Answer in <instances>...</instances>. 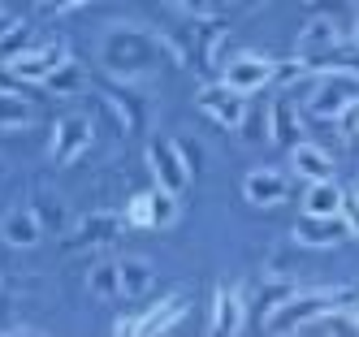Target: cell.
Segmentation results:
<instances>
[{
  "mask_svg": "<svg viewBox=\"0 0 359 337\" xmlns=\"http://www.w3.org/2000/svg\"><path fill=\"white\" fill-rule=\"evenodd\" d=\"M195 109L217 121V125H229V130H238L243 117H247V95L234 91V87H225V83H203L195 91Z\"/></svg>",
  "mask_w": 359,
  "mask_h": 337,
  "instance_id": "obj_4",
  "label": "cell"
},
{
  "mask_svg": "<svg viewBox=\"0 0 359 337\" xmlns=\"http://www.w3.org/2000/svg\"><path fill=\"white\" fill-rule=\"evenodd\" d=\"M147 169H151V181L173 191V195H182L191 186V165L182 160V151L173 147V139L169 143H161V139L147 143Z\"/></svg>",
  "mask_w": 359,
  "mask_h": 337,
  "instance_id": "obj_7",
  "label": "cell"
},
{
  "mask_svg": "<svg viewBox=\"0 0 359 337\" xmlns=\"http://www.w3.org/2000/svg\"><path fill=\"white\" fill-rule=\"evenodd\" d=\"M139 329V320H130V316H121V320H113V333L121 337V333H135Z\"/></svg>",
  "mask_w": 359,
  "mask_h": 337,
  "instance_id": "obj_38",
  "label": "cell"
},
{
  "mask_svg": "<svg viewBox=\"0 0 359 337\" xmlns=\"http://www.w3.org/2000/svg\"><path fill=\"white\" fill-rule=\"evenodd\" d=\"M346 225H351V238H359V203L346 207Z\"/></svg>",
  "mask_w": 359,
  "mask_h": 337,
  "instance_id": "obj_37",
  "label": "cell"
},
{
  "mask_svg": "<svg viewBox=\"0 0 359 337\" xmlns=\"http://www.w3.org/2000/svg\"><path fill=\"white\" fill-rule=\"evenodd\" d=\"M355 203H359V181H355Z\"/></svg>",
  "mask_w": 359,
  "mask_h": 337,
  "instance_id": "obj_40",
  "label": "cell"
},
{
  "mask_svg": "<svg viewBox=\"0 0 359 337\" xmlns=\"http://www.w3.org/2000/svg\"><path fill=\"white\" fill-rule=\"evenodd\" d=\"M333 48H342V31H338V22H333V18H320V13L307 18L303 31L294 35V52L307 57V61L325 57V52H333Z\"/></svg>",
  "mask_w": 359,
  "mask_h": 337,
  "instance_id": "obj_10",
  "label": "cell"
},
{
  "mask_svg": "<svg viewBox=\"0 0 359 337\" xmlns=\"http://www.w3.org/2000/svg\"><path fill=\"white\" fill-rule=\"evenodd\" d=\"M238 135H243L247 143L269 139V113H264V109H247V117H243V125H238Z\"/></svg>",
  "mask_w": 359,
  "mask_h": 337,
  "instance_id": "obj_29",
  "label": "cell"
},
{
  "mask_svg": "<svg viewBox=\"0 0 359 337\" xmlns=\"http://www.w3.org/2000/svg\"><path fill=\"white\" fill-rule=\"evenodd\" d=\"M151 212H156V229L173 225L177 221V195L165 186H151Z\"/></svg>",
  "mask_w": 359,
  "mask_h": 337,
  "instance_id": "obj_27",
  "label": "cell"
},
{
  "mask_svg": "<svg viewBox=\"0 0 359 337\" xmlns=\"http://www.w3.org/2000/svg\"><path fill=\"white\" fill-rule=\"evenodd\" d=\"M346 238H351L346 212H338V216H307V212H303V221H294V242L307 247V251L338 247V242H346Z\"/></svg>",
  "mask_w": 359,
  "mask_h": 337,
  "instance_id": "obj_8",
  "label": "cell"
},
{
  "mask_svg": "<svg viewBox=\"0 0 359 337\" xmlns=\"http://www.w3.org/2000/svg\"><path fill=\"white\" fill-rule=\"evenodd\" d=\"M65 57H69L65 43H35V48H27V52H18L9 65H13L18 78H27V83H43V78L53 74Z\"/></svg>",
  "mask_w": 359,
  "mask_h": 337,
  "instance_id": "obj_11",
  "label": "cell"
},
{
  "mask_svg": "<svg viewBox=\"0 0 359 337\" xmlns=\"http://www.w3.org/2000/svg\"><path fill=\"white\" fill-rule=\"evenodd\" d=\"M173 147H177V151H182V160H187V165H191V173H195V169H199V156H195L199 147H195L191 139H173Z\"/></svg>",
  "mask_w": 359,
  "mask_h": 337,
  "instance_id": "obj_33",
  "label": "cell"
},
{
  "mask_svg": "<svg viewBox=\"0 0 359 337\" xmlns=\"http://www.w3.org/2000/svg\"><path fill=\"white\" fill-rule=\"evenodd\" d=\"M273 74H277V61H273V57L243 52V57H234V61L221 65V83L234 87V91H243V95H255V91L273 87Z\"/></svg>",
  "mask_w": 359,
  "mask_h": 337,
  "instance_id": "obj_5",
  "label": "cell"
},
{
  "mask_svg": "<svg viewBox=\"0 0 359 337\" xmlns=\"http://www.w3.org/2000/svg\"><path fill=\"white\" fill-rule=\"evenodd\" d=\"M87 290H91L95 298L121 294V268H117V259H104V264H95V268L87 273Z\"/></svg>",
  "mask_w": 359,
  "mask_h": 337,
  "instance_id": "obj_22",
  "label": "cell"
},
{
  "mask_svg": "<svg viewBox=\"0 0 359 337\" xmlns=\"http://www.w3.org/2000/svg\"><path fill=\"white\" fill-rule=\"evenodd\" d=\"M31 212L39 216V225L48 229V225H53V229H65L69 221H65V207H61V199H39L35 207H31Z\"/></svg>",
  "mask_w": 359,
  "mask_h": 337,
  "instance_id": "obj_30",
  "label": "cell"
},
{
  "mask_svg": "<svg viewBox=\"0 0 359 337\" xmlns=\"http://www.w3.org/2000/svg\"><path fill=\"white\" fill-rule=\"evenodd\" d=\"M9 26H18V18H13V9H5V0H0V35H5Z\"/></svg>",
  "mask_w": 359,
  "mask_h": 337,
  "instance_id": "obj_36",
  "label": "cell"
},
{
  "mask_svg": "<svg viewBox=\"0 0 359 337\" xmlns=\"http://www.w3.org/2000/svg\"><path fill=\"white\" fill-rule=\"evenodd\" d=\"M126 225H130V221L117 216V212H91V216H83L79 225L65 233V247L69 251H104V247H113L121 238Z\"/></svg>",
  "mask_w": 359,
  "mask_h": 337,
  "instance_id": "obj_6",
  "label": "cell"
},
{
  "mask_svg": "<svg viewBox=\"0 0 359 337\" xmlns=\"http://www.w3.org/2000/svg\"><path fill=\"white\" fill-rule=\"evenodd\" d=\"M126 221L135 229H156V212H151V191H139L130 203H126Z\"/></svg>",
  "mask_w": 359,
  "mask_h": 337,
  "instance_id": "obj_26",
  "label": "cell"
},
{
  "mask_svg": "<svg viewBox=\"0 0 359 337\" xmlns=\"http://www.w3.org/2000/svg\"><path fill=\"white\" fill-rule=\"evenodd\" d=\"M225 5H229V9H234V13H251L255 5H264V0H225Z\"/></svg>",
  "mask_w": 359,
  "mask_h": 337,
  "instance_id": "obj_35",
  "label": "cell"
},
{
  "mask_svg": "<svg viewBox=\"0 0 359 337\" xmlns=\"http://www.w3.org/2000/svg\"><path fill=\"white\" fill-rule=\"evenodd\" d=\"M303 212H307V216H338V212H346V191H342L333 177L307 181V191H303Z\"/></svg>",
  "mask_w": 359,
  "mask_h": 337,
  "instance_id": "obj_16",
  "label": "cell"
},
{
  "mask_svg": "<svg viewBox=\"0 0 359 337\" xmlns=\"http://www.w3.org/2000/svg\"><path fill=\"white\" fill-rule=\"evenodd\" d=\"M43 87L53 91V95H61V99H69V95H79V91H87V69L74 61V57H65L53 74L43 78Z\"/></svg>",
  "mask_w": 359,
  "mask_h": 337,
  "instance_id": "obj_21",
  "label": "cell"
},
{
  "mask_svg": "<svg viewBox=\"0 0 359 337\" xmlns=\"http://www.w3.org/2000/svg\"><path fill=\"white\" fill-rule=\"evenodd\" d=\"M130 87L135 83H121V91L117 87H104V104L113 109V121L121 125V135H139V130H143V113L151 109V104L143 95H135Z\"/></svg>",
  "mask_w": 359,
  "mask_h": 337,
  "instance_id": "obj_14",
  "label": "cell"
},
{
  "mask_svg": "<svg viewBox=\"0 0 359 337\" xmlns=\"http://www.w3.org/2000/svg\"><path fill=\"white\" fill-rule=\"evenodd\" d=\"M53 165L57 169H65V165H74L79 156L91 147V121L87 117H61L57 125H53Z\"/></svg>",
  "mask_w": 359,
  "mask_h": 337,
  "instance_id": "obj_9",
  "label": "cell"
},
{
  "mask_svg": "<svg viewBox=\"0 0 359 337\" xmlns=\"http://www.w3.org/2000/svg\"><path fill=\"white\" fill-rule=\"evenodd\" d=\"M355 48H359V26H355Z\"/></svg>",
  "mask_w": 359,
  "mask_h": 337,
  "instance_id": "obj_41",
  "label": "cell"
},
{
  "mask_svg": "<svg viewBox=\"0 0 359 337\" xmlns=\"http://www.w3.org/2000/svg\"><path fill=\"white\" fill-rule=\"evenodd\" d=\"M243 195L255 207H277V203L290 199V181H286V173H277V169H251L243 177Z\"/></svg>",
  "mask_w": 359,
  "mask_h": 337,
  "instance_id": "obj_12",
  "label": "cell"
},
{
  "mask_svg": "<svg viewBox=\"0 0 359 337\" xmlns=\"http://www.w3.org/2000/svg\"><path fill=\"white\" fill-rule=\"evenodd\" d=\"M212 333H225V337H234L247 329V298L238 285H221L217 298H212Z\"/></svg>",
  "mask_w": 359,
  "mask_h": 337,
  "instance_id": "obj_13",
  "label": "cell"
},
{
  "mask_svg": "<svg viewBox=\"0 0 359 337\" xmlns=\"http://www.w3.org/2000/svg\"><path fill=\"white\" fill-rule=\"evenodd\" d=\"M269 139L277 147H286V151L294 143H303V117H299V109H294L290 95H277L273 99V109H269Z\"/></svg>",
  "mask_w": 359,
  "mask_h": 337,
  "instance_id": "obj_15",
  "label": "cell"
},
{
  "mask_svg": "<svg viewBox=\"0 0 359 337\" xmlns=\"http://www.w3.org/2000/svg\"><path fill=\"white\" fill-rule=\"evenodd\" d=\"M338 303H342V290H299V294H290L286 303L273 311L264 329L269 333H303L320 311L338 307Z\"/></svg>",
  "mask_w": 359,
  "mask_h": 337,
  "instance_id": "obj_3",
  "label": "cell"
},
{
  "mask_svg": "<svg viewBox=\"0 0 359 337\" xmlns=\"http://www.w3.org/2000/svg\"><path fill=\"white\" fill-rule=\"evenodd\" d=\"M290 294H294V285L277 277V281L269 285V290H264V298H260V303H255V316H260V324H269V316H273V311H277L281 303H286Z\"/></svg>",
  "mask_w": 359,
  "mask_h": 337,
  "instance_id": "obj_24",
  "label": "cell"
},
{
  "mask_svg": "<svg viewBox=\"0 0 359 337\" xmlns=\"http://www.w3.org/2000/svg\"><path fill=\"white\" fill-rule=\"evenodd\" d=\"M161 52H169V39L143 26H113L100 43V65H104L117 83H143L156 74Z\"/></svg>",
  "mask_w": 359,
  "mask_h": 337,
  "instance_id": "obj_1",
  "label": "cell"
},
{
  "mask_svg": "<svg viewBox=\"0 0 359 337\" xmlns=\"http://www.w3.org/2000/svg\"><path fill=\"white\" fill-rule=\"evenodd\" d=\"M290 169L303 181H325V177H333V156L316 143H294L290 147Z\"/></svg>",
  "mask_w": 359,
  "mask_h": 337,
  "instance_id": "obj_17",
  "label": "cell"
},
{
  "mask_svg": "<svg viewBox=\"0 0 359 337\" xmlns=\"http://www.w3.org/2000/svg\"><path fill=\"white\" fill-rule=\"evenodd\" d=\"M333 125H338V130H342V135H346L351 143H359V99H355V104H351V109H346L338 121H333Z\"/></svg>",
  "mask_w": 359,
  "mask_h": 337,
  "instance_id": "obj_32",
  "label": "cell"
},
{
  "mask_svg": "<svg viewBox=\"0 0 359 337\" xmlns=\"http://www.w3.org/2000/svg\"><path fill=\"white\" fill-rule=\"evenodd\" d=\"M0 238H5L9 247H35L39 238H43V225H39V216L35 212H9L5 221H0Z\"/></svg>",
  "mask_w": 359,
  "mask_h": 337,
  "instance_id": "obj_19",
  "label": "cell"
},
{
  "mask_svg": "<svg viewBox=\"0 0 359 337\" xmlns=\"http://www.w3.org/2000/svg\"><path fill=\"white\" fill-rule=\"evenodd\" d=\"M187 316V294H169V298H161L156 307L147 311V316H139V329L135 333H143V337H156V333H169L177 320Z\"/></svg>",
  "mask_w": 359,
  "mask_h": 337,
  "instance_id": "obj_18",
  "label": "cell"
},
{
  "mask_svg": "<svg viewBox=\"0 0 359 337\" xmlns=\"http://www.w3.org/2000/svg\"><path fill=\"white\" fill-rule=\"evenodd\" d=\"M27 48H31V26H27V22H18V26H9V31L0 35V61L9 65L18 52H27Z\"/></svg>",
  "mask_w": 359,
  "mask_h": 337,
  "instance_id": "obj_25",
  "label": "cell"
},
{
  "mask_svg": "<svg viewBox=\"0 0 359 337\" xmlns=\"http://www.w3.org/2000/svg\"><path fill=\"white\" fill-rule=\"evenodd\" d=\"M161 5H169V9H177V13H187V18H208V13H212L208 0H161Z\"/></svg>",
  "mask_w": 359,
  "mask_h": 337,
  "instance_id": "obj_31",
  "label": "cell"
},
{
  "mask_svg": "<svg viewBox=\"0 0 359 337\" xmlns=\"http://www.w3.org/2000/svg\"><path fill=\"white\" fill-rule=\"evenodd\" d=\"M31 99L27 95H13V91H0V125H27L31 121Z\"/></svg>",
  "mask_w": 359,
  "mask_h": 337,
  "instance_id": "obj_23",
  "label": "cell"
},
{
  "mask_svg": "<svg viewBox=\"0 0 359 337\" xmlns=\"http://www.w3.org/2000/svg\"><path fill=\"white\" fill-rule=\"evenodd\" d=\"M208 5H212V9H217V5H225V0H208Z\"/></svg>",
  "mask_w": 359,
  "mask_h": 337,
  "instance_id": "obj_39",
  "label": "cell"
},
{
  "mask_svg": "<svg viewBox=\"0 0 359 337\" xmlns=\"http://www.w3.org/2000/svg\"><path fill=\"white\" fill-rule=\"evenodd\" d=\"M355 99H359V74L346 65H329L316 74V87L307 95V113L316 121H338Z\"/></svg>",
  "mask_w": 359,
  "mask_h": 337,
  "instance_id": "obj_2",
  "label": "cell"
},
{
  "mask_svg": "<svg viewBox=\"0 0 359 337\" xmlns=\"http://www.w3.org/2000/svg\"><path fill=\"white\" fill-rule=\"evenodd\" d=\"M117 268H121V294H126V298H143L151 285H156V268H151L147 259L121 255V259H117Z\"/></svg>",
  "mask_w": 359,
  "mask_h": 337,
  "instance_id": "obj_20",
  "label": "cell"
},
{
  "mask_svg": "<svg viewBox=\"0 0 359 337\" xmlns=\"http://www.w3.org/2000/svg\"><path fill=\"white\" fill-rule=\"evenodd\" d=\"M307 74H312V61H307V57H299V52H294L290 61H277V74H273V87H290L294 78H307Z\"/></svg>",
  "mask_w": 359,
  "mask_h": 337,
  "instance_id": "obj_28",
  "label": "cell"
},
{
  "mask_svg": "<svg viewBox=\"0 0 359 337\" xmlns=\"http://www.w3.org/2000/svg\"><path fill=\"white\" fill-rule=\"evenodd\" d=\"M53 5V13H69V9H79V5H87V0H48Z\"/></svg>",
  "mask_w": 359,
  "mask_h": 337,
  "instance_id": "obj_34",
  "label": "cell"
}]
</instances>
